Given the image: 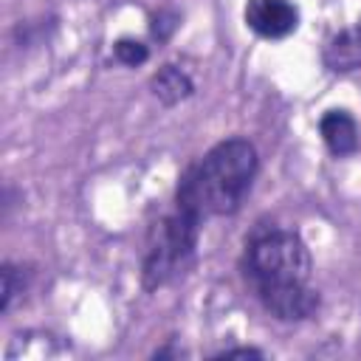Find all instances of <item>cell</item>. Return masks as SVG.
<instances>
[{"label":"cell","instance_id":"obj_8","mask_svg":"<svg viewBox=\"0 0 361 361\" xmlns=\"http://www.w3.org/2000/svg\"><path fill=\"white\" fill-rule=\"evenodd\" d=\"M25 268L23 265H14V262H3L0 268V313H6L14 302L17 293H23L25 288Z\"/></svg>","mask_w":361,"mask_h":361},{"label":"cell","instance_id":"obj_4","mask_svg":"<svg viewBox=\"0 0 361 361\" xmlns=\"http://www.w3.org/2000/svg\"><path fill=\"white\" fill-rule=\"evenodd\" d=\"M243 17L245 25L265 39H282L299 25V8L290 0H248Z\"/></svg>","mask_w":361,"mask_h":361},{"label":"cell","instance_id":"obj_9","mask_svg":"<svg viewBox=\"0 0 361 361\" xmlns=\"http://www.w3.org/2000/svg\"><path fill=\"white\" fill-rule=\"evenodd\" d=\"M113 56L121 62V65H144L149 59V48L141 42V39H133V37H121L116 45H113Z\"/></svg>","mask_w":361,"mask_h":361},{"label":"cell","instance_id":"obj_5","mask_svg":"<svg viewBox=\"0 0 361 361\" xmlns=\"http://www.w3.org/2000/svg\"><path fill=\"white\" fill-rule=\"evenodd\" d=\"M319 133L324 147L336 158H344L358 149V124L347 110H327L319 121Z\"/></svg>","mask_w":361,"mask_h":361},{"label":"cell","instance_id":"obj_1","mask_svg":"<svg viewBox=\"0 0 361 361\" xmlns=\"http://www.w3.org/2000/svg\"><path fill=\"white\" fill-rule=\"evenodd\" d=\"M310 251L296 231L259 228L245 243V282L279 322H305L319 310V290L310 288Z\"/></svg>","mask_w":361,"mask_h":361},{"label":"cell","instance_id":"obj_3","mask_svg":"<svg viewBox=\"0 0 361 361\" xmlns=\"http://www.w3.org/2000/svg\"><path fill=\"white\" fill-rule=\"evenodd\" d=\"M203 220L175 206V212L164 214L147 237V251L141 262V282L147 290H158L169 285L183 268L192 262Z\"/></svg>","mask_w":361,"mask_h":361},{"label":"cell","instance_id":"obj_7","mask_svg":"<svg viewBox=\"0 0 361 361\" xmlns=\"http://www.w3.org/2000/svg\"><path fill=\"white\" fill-rule=\"evenodd\" d=\"M149 90H152V96H155L161 104L172 107V104H180L183 99H189V96L195 93V82H192V76H189L183 68H178V65H164V68H158V71L152 73Z\"/></svg>","mask_w":361,"mask_h":361},{"label":"cell","instance_id":"obj_2","mask_svg":"<svg viewBox=\"0 0 361 361\" xmlns=\"http://www.w3.org/2000/svg\"><path fill=\"white\" fill-rule=\"evenodd\" d=\"M259 158L248 138H226L195 161L178 180L175 206L197 220L234 214L257 178Z\"/></svg>","mask_w":361,"mask_h":361},{"label":"cell","instance_id":"obj_10","mask_svg":"<svg viewBox=\"0 0 361 361\" xmlns=\"http://www.w3.org/2000/svg\"><path fill=\"white\" fill-rule=\"evenodd\" d=\"M234 355H243L245 358V355H262V353L254 350V347H234V350H223L220 353V358H234Z\"/></svg>","mask_w":361,"mask_h":361},{"label":"cell","instance_id":"obj_6","mask_svg":"<svg viewBox=\"0 0 361 361\" xmlns=\"http://www.w3.org/2000/svg\"><path fill=\"white\" fill-rule=\"evenodd\" d=\"M324 65L333 73H347L361 65V20L330 37L324 45Z\"/></svg>","mask_w":361,"mask_h":361}]
</instances>
